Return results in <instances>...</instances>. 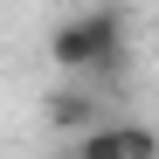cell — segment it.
Here are the masks:
<instances>
[{
  "label": "cell",
  "instance_id": "cell-3",
  "mask_svg": "<svg viewBox=\"0 0 159 159\" xmlns=\"http://www.w3.org/2000/svg\"><path fill=\"white\" fill-rule=\"evenodd\" d=\"M69 159H125V139H118V125H97V131H83Z\"/></svg>",
  "mask_w": 159,
  "mask_h": 159
},
{
  "label": "cell",
  "instance_id": "cell-1",
  "mask_svg": "<svg viewBox=\"0 0 159 159\" xmlns=\"http://www.w3.org/2000/svg\"><path fill=\"white\" fill-rule=\"evenodd\" d=\"M48 62L76 83H90V76H111L125 62V14L118 7H83L56 21V35H48Z\"/></svg>",
  "mask_w": 159,
  "mask_h": 159
},
{
  "label": "cell",
  "instance_id": "cell-4",
  "mask_svg": "<svg viewBox=\"0 0 159 159\" xmlns=\"http://www.w3.org/2000/svg\"><path fill=\"white\" fill-rule=\"evenodd\" d=\"M118 139H125V159H159V131L152 125H125L118 118Z\"/></svg>",
  "mask_w": 159,
  "mask_h": 159
},
{
  "label": "cell",
  "instance_id": "cell-2",
  "mask_svg": "<svg viewBox=\"0 0 159 159\" xmlns=\"http://www.w3.org/2000/svg\"><path fill=\"white\" fill-rule=\"evenodd\" d=\"M48 118H56L62 131H76V139H83V131H97V97L90 90H56V97H48Z\"/></svg>",
  "mask_w": 159,
  "mask_h": 159
}]
</instances>
